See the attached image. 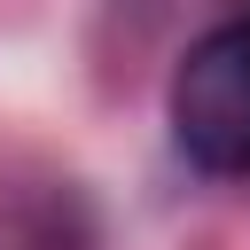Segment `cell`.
I'll return each mask as SVG.
<instances>
[{"label":"cell","instance_id":"1","mask_svg":"<svg viewBox=\"0 0 250 250\" xmlns=\"http://www.w3.org/2000/svg\"><path fill=\"white\" fill-rule=\"evenodd\" d=\"M172 141L203 172H250V16L188 47L172 78Z\"/></svg>","mask_w":250,"mask_h":250}]
</instances>
